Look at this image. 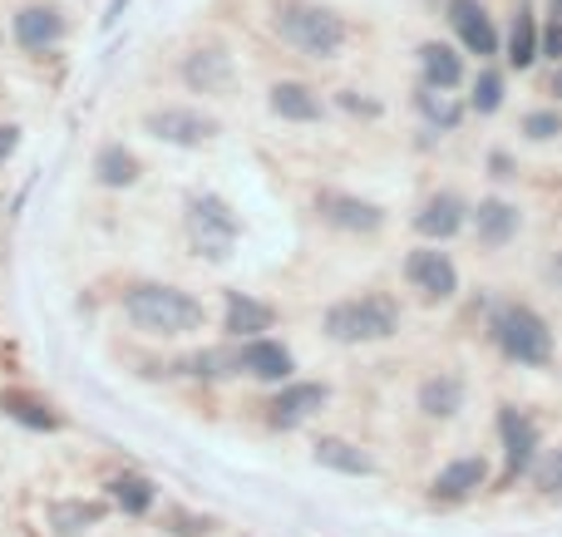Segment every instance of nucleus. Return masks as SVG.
I'll list each match as a JSON object with an SVG mask.
<instances>
[{
    "label": "nucleus",
    "mask_w": 562,
    "mask_h": 537,
    "mask_svg": "<svg viewBox=\"0 0 562 537\" xmlns=\"http://www.w3.org/2000/svg\"><path fill=\"white\" fill-rule=\"evenodd\" d=\"M553 94L562 99V69H558V75H553Z\"/></svg>",
    "instance_id": "58836bf2"
},
{
    "label": "nucleus",
    "mask_w": 562,
    "mask_h": 537,
    "mask_svg": "<svg viewBox=\"0 0 562 537\" xmlns=\"http://www.w3.org/2000/svg\"><path fill=\"white\" fill-rule=\"evenodd\" d=\"M548 5H553V15H562V0H548Z\"/></svg>",
    "instance_id": "ea45409f"
},
{
    "label": "nucleus",
    "mask_w": 562,
    "mask_h": 537,
    "mask_svg": "<svg viewBox=\"0 0 562 537\" xmlns=\"http://www.w3.org/2000/svg\"><path fill=\"white\" fill-rule=\"evenodd\" d=\"M243 365H237V351H203L188 361V375H198V380H223V375H237Z\"/></svg>",
    "instance_id": "c85d7f7f"
},
{
    "label": "nucleus",
    "mask_w": 562,
    "mask_h": 537,
    "mask_svg": "<svg viewBox=\"0 0 562 537\" xmlns=\"http://www.w3.org/2000/svg\"><path fill=\"white\" fill-rule=\"evenodd\" d=\"M144 128L173 148H203L207 138L223 134V124L203 108H154V114H144Z\"/></svg>",
    "instance_id": "423d86ee"
},
{
    "label": "nucleus",
    "mask_w": 562,
    "mask_h": 537,
    "mask_svg": "<svg viewBox=\"0 0 562 537\" xmlns=\"http://www.w3.org/2000/svg\"><path fill=\"white\" fill-rule=\"evenodd\" d=\"M405 276L415 292H425L429 301H449V296L459 292V272L454 262H449L445 252H435V247H419V252L405 256Z\"/></svg>",
    "instance_id": "1a4fd4ad"
},
{
    "label": "nucleus",
    "mask_w": 562,
    "mask_h": 537,
    "mask_svg": "<svg viewBox=\"0 0 562 537\" xmlns=\"http://www.w3.org/2000/svg\"><path fill=\"white\" fill-rule=\"evenodd\" d=\"M553 282H558V292H562V252H558V262H553Z\"/></svg>",
    "instance_id": "4c0bfd02"
},
{
    "label": "nucleus",
    "mask_w": 562,
    "mask_h": 537,
    "mask_svg": "<svg viewBox=\"0 0 562 537\" xmlns=\"http://www.w3.org/2000/svg\"><path fill=\"white\" fill-rule=\"evenodd\" d=\"M124 316L138 325L144 335H193L203 331V301H193L188 292L178 286H158V282H144L124 296Z\"/></svg>",
    "instance_id": "f257e3e1"
},
{
    "label": "nucleus",
    "mask_w": 562,
    "mask_h": 537,
    "mask_svg": "<svg viewBox=\"0 0 562 537\" xmlns=\"http://www.w3.org/2000/svg\"><path fill=\"white\" fill-rule=\"evenodd\" d=\"M326 400H330L326 385H286V390H281L267 410H272L277 430H296V424H306L316 410H326Z\"/></svg>",
    "instance_id": "4468645a"
},
{
    "label": "nucleus",
    "mask_w": 562,
    "mask_h": 537,
    "mask_svg": "<svg viewBox=\"0 0 562 537\" xmlns=\"http://www.w3.org/2000/svg\"><path fill=\"white\" fill-rule=\"evenodd\" d=\"M277 35L306 59H336L346 49V20L311 0H286L277 10Z\"/></svg>",
    "instance_id": "f03ea898"
},
{
    "label": "nucleus",
    "mask_w": 562,
    "mask_h": 537,
    "mask_svg": "<svg viewBox=\"0 0 562 537\" xmlns=\"http://www.w3.org/2000/svg\"><path fill=\"white\" fill-rule=\"evenodd\" d=\"M543 55L562 59V15H553V25H548V35H543Z\"/></svg>",
    "instance_id": "72a5a7b5"
},
{
    "label": "nucleus",
    "mask_w": 562,
    "mask_h": 537,
    "mask_svg": "<svg viewBox=\"0 0 562 537\" xmlns=\"http://www.w3.org/2000/svg\"><path fill=\"white\" fill-rule=\"evenodd\" d=\"M400 331V306L390 296L370 292V296H350L336 301L326 311V335L340 345H370V341H390Z\"/></svg>",
    "instance_id": "7ed1b4c3"
},
{
    "label": "nucleus",
    "mask_w": 562,
    "mask_h": 537,
    "mask_svg": "<svg viewBox=\"0 0 562 537\" xmlns=\"http://www.w3.org/2000/svg\"><path fill=\"white\" fill-rule=\"evenodd\" d=\"M277 311L267 301H257V296L247 292H227V316H223V331L237 335V341H252V335L272 331Z\"/></svg>",
    "instance_id": "dca6fc26"
},
{
    "label": "nucleus",
    "mask_w": 562,
    "mask_h": 537,
    "mask_svg": "<svg viewBox=\"0 0 562 537\" xmlns=\"http://www.w3.org/2000/svg\"><path fill=\"white\" fill-rule=\"evenodd\" d=\"M0 410L10 414L15 424H25V430H59V414L49 410L45 400H35V395H25V390H5L0 395Z\"/></svg>",
    "instance_id": "a878e982"
},
{
    "label": "nucleus",
    "mask_w": 562,
    "mask_h": 537,
    "mask_svg": "<svg viewBox=\"0 0 562 537\" xmlns=\"http://www.w3.org/2000/svg\"><path fill=\"white\" fill-rule=\"evenodd\" d=\"M419 410L429 420H449V414L464 410V380L459 375H435V380L419 385Z\"/></svg>",
    "instance_id": "4be33fe9"
},
{
    "label": "nucleus",
    "mask_w": 562,
    "mask_h": 537,
    "mask_svg": "<svg viewBox=\"0 0 562 537\" xmlns=\"http://www.w3.org/2000/svg\"><path fill=\"white\" fill-rule=\"evenodd\" d=\"M449 25L459 30L469 55H479V59L498 55V30H494V20H488L484 0H449Z\"/></svg>",
    "instance_id": "9d476101"
},
{
    "label": "nucleus",
    "mask_w": 562,
    "mask_h": 537,
    "mask_svg": "<svg viewBox=\"0 0 562 537\" xmlns=\"http://www.w3.org/2000/svg\"><path fill=\"white\" fill-rule=\"evenodd\" d=\"M94 178L104 187H134L138 183V158L124 144H104L94 153Z\"/></svg>",
    "instance_id": "393cba45"
},
{
    "label": "nucleus",
    "mask_w": 562,
    "mask_h": 537,
    "mask_svg": "<svg viewBox=\"0 0 562 537\" xmlns=\"http://www.w3.org/2000/svg\"><path fill=\"white\" fill-rule=\"evenodd\" d=\"M188 232H193L198 256H207V262H227L233 247H237V237H243V222H237V213L217 193H193L188 197Z\"/></svg>",
    "instance_id": "39448f33"
},
{
    "label": "nucleus",
    "mask_w": 562,
    "mask_h": 537,
    "mask_svg": "<svg viewBox=\"0 0 562 537\" xmlns=\"http://www.w3.org/2000/svg\"><path fill=\"white\" fill-rule=\"evenodd\" d=\"M15 148H20V128H15V124H5V128H0V163H5V158L15 153Z\"/></svg>",
    "instance_id": "f704fd0d"
},
{
    "label": "nucleus",
    "mask_w": 562,
    "mask_h": 537,
    "mask_svg": "<svg viewBox=\"0 0 562 537\" xmlns=\"http://www.w3.org/2000/svg\"><path fill=\"white\" fill-rule=\"evenodd\" d=\"M494 341H498V351L518 365H548L553 361V335H548V321L533 311V306H498L494 311Z\"/></svg>",
    "instance_id": "20e7f679"
},
{
    "label": "nucleus",
    "mask_w": 562,
    "mask_h": 537,
    "mask_svg": "<svg viewBox=\"0 0 562 537\" xmlns=\"http://www.w3.org/2000/svg\"><path fill=\"white\" fill-rule=\"evenodd\" d=\"M498 104H504V75H498V69H479V79H474V108H479V114H494Z\"/></svg>",
    "instance_id": "7c9ffc66"
},
{
    "label": "nucleus",
    "mask_w": 562,
    "mask_h": 537,
    "mask_svg": "<svg viewBox=\"0 0 562 537\" xmlns=\"http://www.w3.org/2000/svg\"><path fill=\"white\" fill-rule=\"evenodd\" d=\"M419 75H425L429 89H454V84H464V59L449 45L429 39V45H419Z\"/></svg>",
    "instance_id": "aec40b11"
},
{
    "label": "nucleus",
    "mask_w": 562,
    "mask_h": 537,
    "mask_svg": "<svg viewBox=\"0 0 562 537\" xmlns=\"http://www.w3.org/2000/svg\"><path fill=\"white\" fill-rule=\"evenodd\" d=\"M494 178H514V163H508V153H494Z\"/></svg>",
    "instance_id": "c9c22d12"
},
{
    "label": "nucleus",
    "mask_w": 562,
    "mask_h": 537,
    "mask_svg": "<svg viewBox=\"0 0 562 537\" xmlns=\"http://www.w3.org/2000/svg\"><path fill=\"white\" fill-rule=\"evenodd\" d=\"M316 213H321V222L340 227V232H360V237L385 227V207L366 203V197H356V193H336V187L316 193Z\"/></svg>",
    "instance_id": "6e6552de"
},
{
    "label": "nucleus",
    "mask_w": 562,
    "mask_h": 537,
    "mask_svg": "<svg viewBox=\"0 0 562 537\" xmlns=\"http://www.w3.org/2000/svg\"><path fill=\"white\" fill-rule=\"evenodd\" d=\"M340 104H346V108H360V114H375V104H366V99H356V94H346Z\"/></svg>",
    "instance_id": "e433bc0d"
},
{
    "label": "nucleus",
    "mask_w": 562,
    "mask_h": 537,
    "mask_svg": "<svg viewBox=\"0 0 562 537\" xmlns=\"http://www.w3.org/2000/svg\"><path fill=\"white\" fill-rule=\"evenodd\" d=\"M183 79L198 94H227L237 79L233 55H227V49H193V55L183 59Z\"/></svg>",
    "instance_id": "f8f14e48"
},
{
    "label": "nucleus",
    "mask_w": 562,
    "mask_h": 537,
    "mask_svg": "<svg viewBox=\"0 0 562 537\" xmlns=\"http://www.w3.org/2000/svg\"><path fill=\"white\" fill-rule=\"evenodd\" d=\"M498 434H504V479L498 489H514L518 473L533 469V449H538V424L528 414H518L514 404L498 410Z\"/></svg>",
    "instance_id": "0eeeda50"
},
{
    "label": "nucleus",
    "mask_w": 562,
    "mask_h": 537,
    "mask_svg": "<svg viewBox=\"0 0 562 537\" xmlns=\"http://www.w3.org/2000/svg\"><path fill=\"white\" fill-rule=\"evenodd\" d=\"M518 207L514 203H504V197H484V203L474 207V232H479V242L488 247V252H498V247H508L518 237Z\"/></svg>",
    "instance_id": "2eb2a0df"
},
{
    "label": "nucleus",
    "mask_w": 562,
    "mask_h": 537,
    "mask_svg": "<svg viewBox=\"0 0 562 537\" xmlns=\"http://www.w3.org/2000/svg\"><path fill=\"white\" fill-rule=\"evenodd\" d=\"M217 523L213 518H203V513H183V509H168L164 513V533H173V537H207Z\"/></svg>",
    "instance_id": "c756f323"
},
{
    "label": "nucleus",
    "mask_w": 562,
    "mask_h": 537,
    "mask_svg": "<svg viewBox=\"0 0 562 537\" xmlns=\"http://www.w3.org/2000/svg\"><path fill=\"white\" fill-rule=\"evenodd\" d=\"M316 464H321V469L350 473V479H366V473H375V459H370L366 449H356L350 439H316Z\"/></svg>",
    "instance_id": "5701e85b"
},
{
    "label": "nucleus",
    "mask_w": 562,
    "mask_h": 537,
    "mask_svg": "<svg viewBox=\"0 0 562 537\" xmlns=\"http://www.w3.org/2000/svg\"><path fill=\"white\" fill-rule=\"evenodd\" d=\"M464 197H454V193H435L425 207L415 213V232L419 237H435V242H445V237H454L459 227H464Z\"/></svg>",
    "instance_id": "f3484780"
},
{
    "label": "nucleus",
    "mask_w": 562,
    "mask_h": 537,
    "mask_svg": "<svg viewBox=\"0 0 562 537\" xmlns=\"http://www.w3.org/2000/svg\"><path fill=\"white\" fill-rule=\"evenodd\" d=\"M109 493H114V503L128 513V518H138V513L154 509V493H158V489L144 479V473H124V479L109 483Z\"/></svg>",
    "instance_id": "bb28decb"
},
{
    "label": "nucleus",
    "mask_w": 562,
    "mask_h": 537,
    "mask_svg": "<svg viewBox=\"0 0 562 537\" xmlns=\"http://www.w3.org/2000/svg\"><path fill=\"white\" fill-rule=\"evenodd\" d=\"M419 114H425L435 128H445V134H449V128H459L464 108L449 99V89H429V84H425V89H419Z\"/></svg>",
    "instance_id": "cd10ccee"
},
{
    "label": "nucleus",
    "mask_w": 562,
    "mask_h": 537,
    "mask_svg": "<svg viewBox=\"0 0 562 537\" xmlns=\"http://www.w3.org/2000/svg\"><path fill=\"white\" fill-rule=\"evenodd\" d=\"M533 479H538V489H543V493H553V499H562V449H553L543 464H538Z\"/></svg>",
    "instance_id": "473e14b6"
},
{
    "label": "nucleus",
    "mask_w": 562,
    "mask_h": 537,
    "mask_svg": "<svg viewBox=\"0 0 562 537\" xmlns=\"http://www.w3.org/2000/svg\"><path fill=\"white\" fill-rule=\"evenodd\" d=\"M272 114L277 118H291V124H316L321 118V94L311 84H296V79H281V84H272Z\"/></svg>",
    "instance_id": "a211bd4d"
},
{
    "label": "nucleus",
    "mask_w": 562,
    "mask_h": 537,
    "mask_svg": "<svg viewBox=\"0 0 562 537\" xmlns=\"http://www.w3.org/2000/svg\"><path fill=\"white\" fill-rule=\"evenodd\" d=\"M99 518H104V503H85V499L49 503V528H55L59 537H79V533L99 528Z\"/></svg>",
    "instance_id": "b1692460"
},
{
    "label": "nucleus",
    "mask_w": 562,
    "mask_h": 537,
    "mask_svg": "<svg viewBox=\"0 0 562 537\" xmlns=\"http://www.w3.org/2000/svg\"><path fill=\"white\" fill-rule=\"evenodd\" d=\"M488 483V464L484 459H454L449 469H439L435 479V499H469V493H479Z\"/></svg>",
    "instance_id": "6ab92c4d"
},
{
    "label": "nucleus",
    "mask_w": 562,
    "mask_h": 537,
    "mask_svg": "<svg viewBox=\"0 0 562 537\" xmlns=\"http://www.w3.org/2000/svg\"><path fill=\"white\" fill-rule=\"evenodd\" d=\"M538 55H543V35H538L533 5H528V0H518L514 30H508V65H514V69H528Z\"/></svg>",
    "instance_id": "412c9836"
},
{
    "label": "nucleus",
    "mask_w": 562,
    "mask_h": 537,
    "mask_svg": "<svg viewBox=\"0 0 562 537\" xmlns=\"http://www.w3.org/2000/svg\"><path fill=\"white\" fill-rule=\"evenodd\" d=\"M65 39V15L55 5H25L15 15V45L40 55V49H55Z\"/></svg>",
    "instance_id": "ddd939ff"
},
{
    "label": "nucleus",
    "mask_w": 562,
    "mask_h": 537,
    "mask_svg": "<svg viewBox=\"0 0 562 537\" xmlns=\"http://www.w3.org/2000/svg\"><path fill=\"white\" fill-rule=\"evenodd\" d=\"M237 365H243V375H252V380H267V385L291 380V370H296V361H291L286 345L267 341V335H252V341H243V351H237Z\"/></svg>",
    "instance_id": "9b49d317"
},
{
    "label": "nucleus",
    "mask_w": 562,
    "mask_h": 537,
    "mask_svg": "<svg viewBox=\"0 0 562 537\" xmlns=\"http://www.w3.org/2000/svg\"><path fill=\"white\" fill-rule=\"evenodd\" d=\"M524 134L533 138V144H548V138L562 134V114L558 108H533V114L524 118Z\"/></svg>",
    "instance_id": "2f4dec72"
}]
</instances>
